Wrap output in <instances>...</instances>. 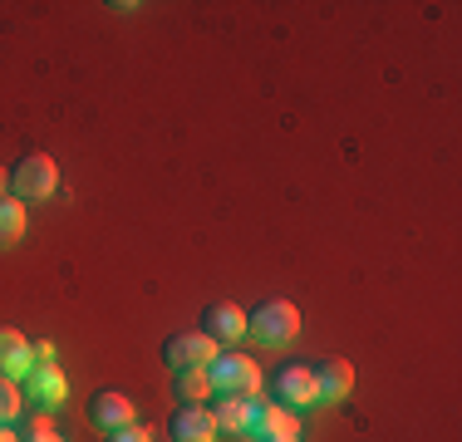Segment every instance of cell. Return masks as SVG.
Segmentation results:
<instances>
[{"label":"cell","mask_w":462,"mask_h":442,"mask_svg":"<svg viewBox=\"0 0 462 442\" xmlns=\"http://www.w3.org/2000/svg\"><path fill=\"white\" fill-rule=\"evenodd\" d=\"M246 335L261 339V345H291L300 335V309L291 300H261L256 309H246Z\"/></svg>","instance_id":"6da1fadb"},{"label":"cell","mask_w":462,"mask_h":442,"mask_svg":"<svg viewBox=\"0 0 462 442\" xmlns=\"http://www.w3.org/2000/svg\"><path fill=\"white\" fill-rule=\"evenodd\" d=\"M54 187H60V168L50 152H25L10 168V197H20V202H45L54 197Z\"/></svg>","instance_id":"7a4b0ae2"},{"label":"cell","mask_w":462,"mask_h":442,"mask_svg":"<svg viewBox=\"0 0 462 442\" xmlns=\"http://www.w3.org/2000/svg\"><path fill=\"white\" fill-rule=\"evenodd\" d=\"M207 383H212V393L251 398V393L261 389V369H256V359H246V354L226 349V354H217V359L207 364Z\"/></svg>","instance_id":"3957f363"},{"label":"cell","mask_w":462,"mask_h":442,"mask_svg":"<svg viewBox=\"0 0 462 442\" xmlns=\"http://www.w3.org/2000/svg\"><path fill=\"white\" fill-rule=\"evenodd\" d=\"M271 403L285 408V413H305V408L320 403V398H315L310 364H285V369H276V379H271Z\"/></svg>","instance_id":"277c9868"},{"label":"cell","mask_w":462,"mask_h":442,"mask_svg":"<svg viewBox=\"0 0 462 442\" xmlns=\"http://www.w3.org/2000/svg\"><path fill=\"white\" fill-rule=\"evenodd\" d=\"M212 359H217V345L202 335V329H178V335L162 339V364H168L172 373H182V369H207Z\"/></svg>","instance_id":"5b68a950"},{"label":"cell","mask_w":462,"mask_h":442,"mask_svg":"<svg viewBox=\"0 0 462 442\" xmlns=\"http://www.w3.org/2000/svg\"><path fill=\"white\" fill-rule=\"evenodd\" d=\"M20 393H25V403H40L45 413H54L69 398V379L54 359H45V364H30V373L20 379Z\"/></svg>","instance_id":"8992f818"},{"label":"cell","mask_w":462,"mask_h":442,"mask_svg":"<svg viewBox=\"0 0 462 442\" xmlns=\"http://www.w3.org/2000/svg\"><path fill=\"white\" fill-rule=\"evenodd\" d=\"M197 329H202L212 345H236V339L246 335V309L231 305V300H212V305H202V315H197Z\"/></svg>","instance_id":"52a82bcc"},{"label":"cell","mask_w":462,"mask_h":442,"mask_svg":"<svg viewBox=\"0 0 462 442\" xmlns=\"http://www.w3.org/2000/svg\"><path fill=\"white\" fill-rule=\"evenodd\" d=\"M89 423L98 428V433H118V428H128V423H138V413H134V398L128 393H118V389H98L89 398Z\"/></svg>","instance_id":"ba28073f"},{"label":"cell","mask_w":462,"mask_h":442,"mask_svg":"<svg viewBox=\"0 0 462 442\" xmlns=\"http://www.w3.org/2000/svg\"><path fill=\"white\" fill-rule=\"evenodd\" d=\"M168 437L172 442H217V423L207 413V403H178L168 418Z\"/></svg>","instance_id":"9c48e42d"},{"label":"cell","mask_w":462,"mask_h":442,"mask_svg":"<svg viewBox=\"0 0 462 442\" xmlns=\"http://www.w3.org/2000/svg\"><path fill=\"white\" fill-rule=\"evenodd\" d=\"M310 379H315V398L320 403H345L349 389H355V369L345 359H315Z\"/></svg>","instance_id":"30bf717a"},{"label":"cell","mask_w":462,"mask_h":442,"mask_svg":"<svg viewBox=\"0 0 462 442\" xmlns=\"http://www.w3.org/2000/svg\"><path fill=\"white\" fill-rule=\"evenodd\" d=\"M246 437L266 442V437H295V413H285V408L266 403V398H251V423H246Z\"/></svg>","instance_id":"8fae6325"},{"label":"cell","mask_w":462,"mask_h":442,"mask_svg":"<svg viewBox=\"0 0 462 442\" xmlns=\"http://www.w3.org/2000/svg\"><path fill=\"white\" fill-rule=\"evenodd\" d=\"M35 354H30V339L20 329H0V379H25Z\"/></svg>","instance_id":"7c38bea8"},{"label":"cell","mask_w":462,"mask_h":442,"mask_svg":"<svg viewBox=\"0 0 462 442\" xmlns=\"http://www.w3.org/2000/svg\"><path fill=\"white\" fill-rule=\"evenodd\" d=\"M251 398H256V393H251ZM251 398L217 393V403L207 408V413H212V423H217V433H246V423H251Z\"/></svg>","instance_id":"4fadbf2b"},{"label":"cell","mask_w":462,"mask_h":442,"mask_svg":"<svg viewBox=\"0 0 462 442\" xmlns=\"http://www.w3.org/2000/svg\"><path fill=\"white\" fill-rule=\"evenodd\" d=\"M25 202L20 197H0V246H15L25 236Z\"/></svg>","instance_id":"5bb4252c"},{"label":"cell","mask_w":462,"mask_h":442,"mask_svg":"<svg viewBox=\"0 0 462 442\" xmlns=\"http://www.w3.org/2000/svg\"><path fill=\"white\" fill-rule=\"evenodd\" d=\"M172 393H178L182 403H207V398H212L207 369H182V373H172Z\"/></svg>","instance_id":"9a60e30c"},{"label":"cell","mask_w":462,"mask_h":442,"mask_svg":"<svg viewBox=\"0 0 462 442\" xmlns=\"http://www.w3.org/2000/svg\"><path fill=\"white\" fill-rule=\"evenodd\" d=\"M20 408H25V393L15 389V379H0V423H15Z\"/></svg>","instance_id":"2e32d148"},{"label":"cell","mask_w":462,"mask_h":442,"mask_svg":"<svg viewBox=\"0 0 462 442\" xmlns=\"http://www.w3.org/2000/svg\"><path fill=\"white\" fill-rule=\"evenodd\" d=\"M108 442H152V433L143 423H128V428H118V433H104Z\"/></svg>","instance_id":"e0dca14e"},{"label":"cell","mask_w":462,"mask_h":442,"mask_svg":"<svg viewBox=\"0 0 462 442\" xmlns=\"http://www.w3.org/2000/svg\"><path fill=\"white\" fill-rule=\"evenodd\" d=\"M20 442H64V437L54 433V428L45 423V418H35V428H30V437H20Z\"/></svg>","instance_id":"ac0fdd59"},{"label":"cell","mask_w":462,"mask_h":442,"mask_svg":"<svg viewBox=\"0 0 462 442\" xmlns=\"http://www.w3.org/2000/svg\"><path fill=\"white\" fill-rule=\"evenodd\" d=\"M0 442H20V433H15L10 423H0Z\"/></svg>","instance_id":"d6986e66"},{"label":"cell","mask_w":462,"mask_h":442,"mask_svg":"<svg viewBox=\"0 0 462 442\" xmlns=\"http://www.w3.org/2000/svg\"><path fill=\"white\" fill-rule=\"evenodd\" d=\"M0 197H10V168H0Z\"/></svg>","instance_id":"ffe728a7"},{"label":"cell","mask_w":462,"mask_h":442,"mask_svg":"<svg viewBox=\"0 0 462 442\" xmlns=\"http://www.w3.org/2000/svg\"><path fill=\"white\" fill-rule=\"evenodd\" d=\"M266 442H300V437H266Z\"/></svg>","instance_id":"44dd1931"}]
</instances>
